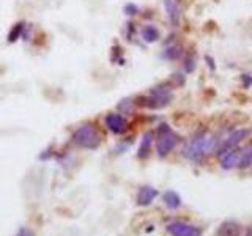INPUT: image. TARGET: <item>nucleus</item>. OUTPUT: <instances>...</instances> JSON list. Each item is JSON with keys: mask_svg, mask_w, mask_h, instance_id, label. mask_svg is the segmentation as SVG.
<instances>
[{"mask_svg": "<svg viewBox=\"0 0 252 236\" xmlns=\"http://www.w3.org/2000/svg\"><path fill=\"white\" fill-rule=\"evenodd\" d=\"M186 71H189V73L194 71V60L192 59L186 62Z\"/></svg>", "mask_w": 252, "mask_h": 236, "instance_id": "nucleus-19", "label": "nucleus"}, {"mask_svg": "<svg viewBox=\"0 0 252 236\" xmlns=\"http://www.w3.org/2000/svg\"><path fill=\"white\" fill-rule=\"evenodd\" d=\"M162 200L166 203V206L170 209H178L181 206V197L175 192V190H167L162 195Z\"/></svg>", "mask_w": 252, "mask_h": 236, "instance_id": "nucleus-10", "label": "nucleus"}, {"mask_svg": "<svg viewBox=\"0 0 252 236\" xmlns=\"http://www.w3.org/2000/svg\"><path fill=\"white\" fill-rule=\"evenodd\" d=\"M243 227L235 220H225L218 228V236H241Z\"/></svg>", "mask_w": 252, "mask_h": 236, "instance_id": "nucleus-8", "label": "nucleus"}, {"mask_svg": "<svg viewBox=\"0 0 252 236\" xmlns=\"http://www.w3.org/2000/svg\"><path fill=\"white\" fill-rule=\"evenodd\" d=\"M164 6H166V11H167V16H169V21L173 27H178L180 25V10L173 0H164Z\"/></svg>", "mask_w": 252, "mask_h": 236, "instance_id": "nucleus-9", "label": "nucleus"}, {"mask_svg": "<svg viewBox=\"0 0 252 236\" xmlns=\"http://www.w3.org/2000/svg\"><path fill=\"white\" fill-rule=\"evenodd\" d=\"M125 11H126V15H136V13H137V6H134V5H126L125 6Z\"/></svg>", "mask_w": 252, "mask_h": 236, "instance_id": "nucleus-18", "label": "nucleus"}, {"mask_svg": "<svg viewBox=\"0 0 252 236\" xmlns=\"http://www.w3.org/2000/svg\"><path fill=\"white\" fill-rule=\"evenodd\" d=\"M252 164V143L241 148V156H239V169H246Z\"/></svg>", "mask_w": 252, "mask_h": 236, "instance_id": "nucleus-12", "label": "nucleus"}, {"mask_svg": "<svg viewBox=\"0 0 252 236\" xmlns=\"http://www.w3.org/2000/svg\"><path fill=\"white\" fill-rule=\"evenodd\" d=\"M167 232L172 236H202L199 227L186 224V222H172L167 225Z\"/></svg>", "mask_w": 252, "mask_h": 236, "instance_id": "nucleus-5", "label": "nucleus"}, {"mask_svg": "<svg viewBox=\"0 0 252 236\" xmlns=\"http://www.w3.org/2000/svg\"><path fill=\"white\" fill-rule=\"evenodd\" d=\"M158 197V190L151 186H143L137 192V205L139 206H148L153 203V200Z\"/></svg>", "mask_w": 252, "mask_h": 236, "instance_id": "nucleus-7", "label": "nucleus"}, {"mask_svg": "<svg viewBox=\"0 0 252 236\" xmlns=\"http://www.w3.org/2000/svg\"><path fill=\"white\" fill-rule=\"evenodd\" d=\"M183 55V49L180 46H173V47H169L166 52H164V57L169 60H176L180 59V57Z\"/></svg>", "mask_w": 252, "mask_h": 236, "instance_id": "nucleus-14", "label": "nucleus"}, {"mask_svg": "<svg viewBox=\"0 0 252 236\" xmlns=\"http://www.w3.org/2000/svg\"><path fill=\"white\" fill-rule=\"evenodd\" d=\"M151 142H153V132H147L142 139V143L139 146V153L137 156L143 159L148 156V151H150V146H151Z\"/></svg>", "mask_w": 252, "mask_h": 236, "instance_id": "nucleus-11", "label": "nucleus"}, {"mask_svg": "<svg viewBox=\"0 0 252 236\" xmlns=\"http://www.w3.org/2000/svg\"><path fill=\"white\" fill-rule=\"evenodd\" d=\"M15 236H35V235L32 230H29V228H21V230H17Z\"/></svg>", "mask_w": 252, "mask_h": 236, "instance_id": "nucleus-16", "label": "nucleus"}, {"mask_svg": "<svg viewBox=\"0 0 252 236\" xmlns=\"http://www.w3.org/2000/svg\"><path fill=\"white\" fill-rule=\"evenodd\" d=\"M214 145V139L208 134H199L195 136L191 142L186 145L185 148V156L189 159V161L199 162L202 159H205L206 155H210V151L213 150Z\"/></svg>", "mask_w": 252, "mask_h": 236, "instance_id": "nucleus-1", "label": "nucleus"}, {"mask_svg": "<svg viewBox=\"0 0 252 236\" xmlns=\"http://www.w3.org/2000/svg\"><path fill=\"white\" fill-rule=\"evenodd\" d=\"M251 134V129H246V127H241V129H236V131H233L229 137H227L222 143L219 145V148H218V155H225L227 151H230L233 148H236V146L243 142V140L248 137Z\"/></svg>", "mask_w": 252, "mask_h": 236, "instance_id": "nucleus-4", "label": "nucleus"}, {"mask_svg": "<svg viewBox=\"0 0 252 236\" xmlns=\"http://www.w3.org/2000/svg\"><path fill=\"white\" fill-rule=\"evenodd\" d=\"M131 104H132V101H129V99H125V101H122V103H120V109L122 110H129L131 109Z\"/></svg>", "mask_w": 252, "mask_h": 236, "instance_id": "nucleus-17", "label": "nucleus"}, {"mask_svg": "<svg viewBox=\"0 0 252 236\" xmlns=\"http://www.w3.org/2000/svg\"><path fill=\"white\" fill-rule=\"evenodd\" d=\"M22 29H24V24H16L15 25V29H13L11 31H10V35H8V40L13 43V41H16L19 36H21V33H22Z\"/></svg>", "mask_w": 252, "mask_h": 236, "instance_id": "nucleus-15", "label": "nucleus"}, {"mask_svg": "<svg viewBox=\"0 0 252 236\" xmlns=\"http://www.w3.org/2000/svg\"><path fill=\"white\" fill-rule=\"evenodd\" d=\"M176 143H178V136L170 129L169 125H161L159 129H158V140H156L158 156L166 157L175 148Z\"/></svg>", "mask_w": 252, "mask_h": 236, "instance_id": "nucleus-3", "label": "nucleus"}, {"mask_svg": "<svg viewBox=\"0 0 252 236\" xmlns=\"http://www.w3.org/2000/svg\"><path fill=\"white\" fill-rule=\"evenodd\" d=\"M142 38L143 41L147 43H155L158 41V38H159V31H158V29L153 27V25H147V27L142 30Z\"/></svg>", "mask_w": 252, "mask_h": 236, "instance_id": "nucleus-13", "label": "nucleus"}, {"mask_svg": "<svg viewBox=\"0 0 252 236\" xmlns=\"http://www.w3.org/2000/svg\"><path fill=\"white\" fill-rule=\"evenodd\" d=\"M73 140H74L76 145L80 146V148L94 150V148H98L99 146L101 137H99L98 129L93 125H84L74 132Z\"/></svg>", "mask_w": 252, "mask_h": 236, "instance_id": "nucleus-2", "label": "nucleus"}, {"mask_svg": "<svg viewBox=\"0 0 252 236\" xmlns=\"http://www.w3.org/2000/svg\"><path fill=\"white\" fill-rule=\"evenodd\" d=\"M106 125L113 134H123L126 129H128V121L125 120V117L118 115V113H110V115H107Z\"/></svg>", "mask_w": 252, "mask_h": 236, "instance_id": "nucleus-6", "label": "nucleus"}]
</instances>
